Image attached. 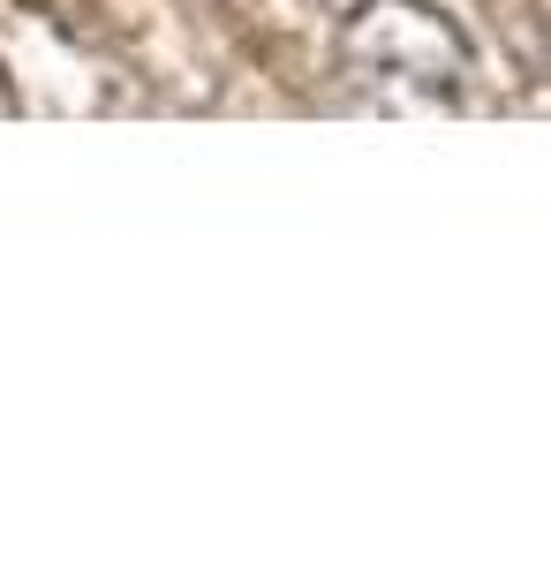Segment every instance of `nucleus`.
<instances>
[{
  "mask_svg": "<svg viewBox=\"0 0 551 567\" xmlns=\"http://www.w3.org/2000/svg\"><path fill=\"white\" fill-rule=\"evenodd\" d=\"M347 69L385 106H461L468 99V39L424 0H371L347 23Z\"/></svg>",
  "mask_w": 551,
  "mask_h": 567,
  "instance_id": "obj_1",
  "label": "nucleus"
},
{
  "mask_svg": "<svg viewBox=\"0 0 551 567\" xmlns=\"http://www.w3.org/2000/svg\"><path fill=\"white\" fill-rule=\"evenodd\" d=\"M544 31H551V0H544Z\"/></svg>",
  "mask_w": 551,
  "mask_h": 567,
  "instance_id": "obj_2",
  "label": "nucleus"
}]
</instances>
